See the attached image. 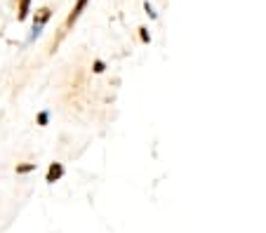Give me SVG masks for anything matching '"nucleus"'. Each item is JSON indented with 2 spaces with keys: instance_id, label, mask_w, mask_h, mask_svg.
Instances as JSON below:
<instances>
[{
  "instance_id": "f257e3e1",
  "label": "nucleus",
  "mask_w": 266,
  "mask_h": 233,
  "mask_svg": "<svg viewBox=\"0 0 266 233\" xmlns=\"http://www.w3.org/2000/svg\"><path fill=\"white\" fill-rule=\"evenodd\" d=\"M62 174H64V167L59 165V162H54L52 167H50V172H47V181H50V184H54V181L59 179Z\"/></svg>"
},
{
  "instance_id": "f03ea898",
  "label": "nucleus",
  "mask_w": 266,
  "mask_h": 233,
  "mask_svg": "<svg viewBox=\"0 0 266 233\" xmlns=\"http://www.w3.org/2000/svg\"><path fill=\"white\" fill-rule=\"evenodd\" d=\"M89 0H78V5H76V7H73V12H71V17H69V24H73V21H76V19L80 17V12H83V9H85V5H88Z\"/></svg>"
},
{
  "instance_id": "7ed1b4c3",
  "label": "nucleus",
  "mask_w": 266,
  "mask_h": 233,
  "mask_svg": "<svg viewBox=\"0 0 266 233\" xmlns=\"http://www.w3.org/2000/svg\"><path fill=\"white\" fill-rule=\"evenodd\" d=\"M28 5H31V0H21V5H19V19H26Z\"/></svg>"
},
{
  "instance_id": "20e7f679",
  "label": "nucleus",
  "mask_w": 266,
  "mask_h": 233,
  "mask_svg": "<svg viewBox=\"0 0 266 233\" xmlns=\"http://www.w3.org/2000/svg\"><path fill=\"white\" fill-rule=\"evenodd\" d=\"M40 33H43V24H33V33H31V40H36Z\"/></svg>"
},
{
  "instance_id": "39448f33",
  "label": "nucleus",
  "mask_w": 266,
  "mask_h": 233,
  "mask_svg": "<svg viewBox=\"0 0 266 233\" xmlns=\"http://www.w3.org/2000/svg\"><path fill=\"white\" fill-rule=\"evenodd\" d=\"M47 120H50V113H47V111H43V113L38 116V125H47Z\"/></svg>"
},
{
  "instance_id": "423d86ee",
  "label": "nucleus",
  "mask_w": 266,
  "mask_h": 233,
  "mask_svg": "<svg viewBox=\"0 0 266 233\" xmlns=\"http://www.w3.org/2000/svg\"><path fill=\"white\" fill-rule=\"evenodd\" d=\"M33 167H36V165H19V167H17V172H21V174H24V172H31V170H33Z\"/></svg>"
},
{
  "instance_id": "0eeeda50",
  "label": "nucleus",
  "mask_w": 266,
  "mask_h": 233,
  "mask_svg": "<svg viewBox=\"0 0 266 233\" xmlns=\"http://www.w3.org/2000/svg\"><path fill=\"white\" fill-rule=\"evenodd\" d=\"M104 69H106V66H104V62H97V64H94V71H97V73H101Z\"/></svg>"
}]
</instances>
